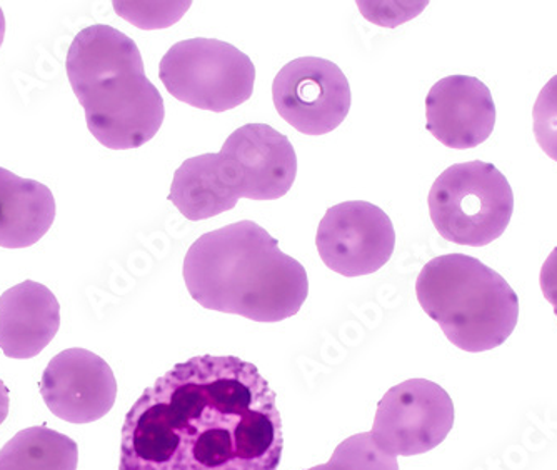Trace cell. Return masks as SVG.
Listing matches in <instances>:
<instances>
[{
	"instance_id": "6da1fadb",
	"label": "cell",
	"mask_w": 557,
	"mask_h": 470,
	"mask_svg": "<svg viewBox=\"0 0 557 470\" xmlns=\"http://www.w3.org/2000/svg\"><path fill=\"white\" fill-rule=\"evenodd\" d=\"M283 417L255 363L197 356L146 388L122 425L119 470H277Z\"/></svg>"
},
{
	"instance_id": "7a4b0ae2",
	"label": "cell",
	"mask_w": 557,
	"mask_h": 470,
	"mask_svg": "<svg viewBox=\"0 0 557 470\" xmlns=\"http://www.w3.org/2000/svg\"><path fill=\"white\" fill-rule=\"evenodd\" d=\"M196 302L255 322H281L309 296L308 272L261 225L240 221L200 235L184 259Z\"/></svg>"
},
{
	"instance_id": "3957f363",
	"label": "cell",
	"mask_w": 557,
	"mask_h": 470,
	"mask_svg": "<svg viewBox=\"0 0 557 470\" xmlns=\"http://www.w3.org/2000/svg\"><path fill=\"white\" fill-rule=\"evenodd\" d=\"M65 69L87 127L102 146L137 149L159 133L164 99L144 74L143 55L131 37L111 25L87 27L71 44Z\"/></svg>"
},
{
	"instance_id": "277c9868",
	"label": "cell",
	"mask_w": 557,
	"mask_h": 470,
	"mask_svg": "<svg viewBox=\"0 0 557 470\" xmlns=\"http://www.w3.org/2000/svg\"><path fill=\"white\" fill-rule=\"evenodd\" d=\"M416 294L447 341L466 352L503 346L518 324V294L503 275L466 253H446L428 262Z\"/></svg>"
},
{
	"instance_id": "5b68a950",
	"label": "cell",
	"mask_w": 557,
	"mask_h": 470,
	"mask_svg": "<svg viewBox=\"0 0 557 470\" xmlns=\"http://www.w3.org/2000/svg\"><path fill=\"white\" fill-rule=\"evenodd\" d=\"M429 214L441 237L459 246L484 247L511 222L515 194L499 169L472 161L450 165L429 193Z\"/></svg>"
},
{
	"instance_id": "8992f818",
	"label": "cell",
	"mask_w": 557,
	"mask_h": 470,
	"mask_svg": "<svg viewBox=\"0 0 557 470\" xmlns=\"http://www.w3.org/2000/svg\"><path fill=\"white\" fill-rule=\"evenodd\" d=\"M159 75L172 97L200 111H231L255 92L252 61L218 39L199 37L175 44L162 58Z\"/></svg>"
},
{
	"instance_id": "52a82bcc",
	"label": "cell",
	"mask_w": 557,
	"mask_h": 470,
	"mask_svg": "<svg viewBox=\"0 0 557 470\" xmlns=\"http://www.w3.org/2000/svg\"><path fill=\"white\" fill-rule=\"evenodd\" d=\"M453 425L449 394L436 382L411 379L386 392L379 403L371 434L384 453L411 457L436 449Z\"/></svg>"
},
{
	"instance_id": "ba28073f",
	"label": "cell",
	"mask_w": 557,
	"mask_h": 470,
	"mask_svg": "<svg viewBox=\"0 0 557 470\" xmlns=\"http://www.w3.org/2000/svg\"><path fill=\"white\" fill-rule=\"evenodd\" d=\"M278 115L306 136H324L350 111L349 81L334 62L300 58L284 65L272 84Z\"/></svg>"
},
{
	"instance_id": "9c48e42d",
	"label": "cell",
	"mask_w": 557,
	"mask_h": 470,
	"mask_svg": "<svg viewBox=\"0 0 557 470\" xmlns=\"http://www.w3.org/2000/svg\"><path fill=\"white\" fill-rule=\"evenodd\" d=\"M315 246L331 271L344 277H361L389 262L396 232L381 207L350 200L327 209L319 224Z\"/></svg>"
},
{
	"instance_id": "30bf717a",
	"label": "cell",
	"mask_w": 557,
	"mask_h": 470,
	"mask_svg": "<svg viewBox=\"0 0 557 470\" xmlns=\"http://www.w3.org/2000/svg\"><path fill=\"white\" fill-rule=\"evenodd\" d=\"M47 409L71 424H90L111 412L117 382L111 366L86 349H67L50 360L40 381Z\"/></svg>"
},
{
	"instance_id": "8fae6325",
	"label": "cell",
	"mask_w": 557,
	"mask_h": 470,
	"mask_svg": "<svg viewBox=\"0 0 557 470\" xmlns=\"http://www.w3.org/2000/svg\"><path fill=\"white\" fill-rule=\"evenodd\" d=\"M429 133L449 149H474L486 143L496 124L490 87L469 75L441 78L425 99Z\"/></svg>"
},
{
	"instance_id": "7c38bea8",
	"label": "cell",
	"mask_w": 557,
	"mask_h": 470,
	"mask_svg": "<svg viewBox=\"0 0 557 470\" xmlns=\"http://www.w3.org/2000/svg\"><path fill=\"white\" fill-rule=\"evenodd\" d=\"M222 150L234 157L243 172L246 199H281L296 181V150L271 125H243L227 137Z\"/></svg>"
},
{
	"instance_id": "4fadbf2b",
	"label": "cell",
	"mask_w": 557,
	"mask_h": 470,
	"mask_svg": "<svg viewBox=\"0 0 557 470\" xmlns=\"http://www.w3.org/2000/svg\"><path fill=\"white\" fill-rule=\"evenodd\" d=\"M61 327V306L52 290L25 281L0 297V349L11 359L39 356Z\"/></svg>"
},
{
	"instance_id": "5bb4252c",
	"label": "cell",
	"mask_w": 557,
	"mask_h": 470,
	"mask_svg": "<svg viewBox=\"0 0 557 470\" xmlns=\"http://www.w3.org/2000/svg\"><path fill=\"white\" fill-rule=\"evenodd\" d=\"M55 219L52 190L0 168V247L25 249L39 243Z\"/></svg>"
},
{
	"instance_id": "9a60e30c",
	"label": "cell",
	"mask_w": 557,
	"mask_h": 470,
	"mask_svg": "<svg viewBox=\"0 0 557 470\" xmlns=\"http://www.w3.org/2000/svg\"><path fill=\"white\" fill-rule=\"evenodd\" d=\"M79 449L46 425L24 429L0 450V470H77Z\"/></svg>"
},
{
	"instance_id": "2e32d148",
	"label": "cell",
	"mask_w": 557,
	"mask_h": 470,
	"mask_svg": "<svg viewBox=\"0 0 557 470\" xmlns=\"http://www.w3.org/2000/svg\"><path fill=\"white\" fill-rule=\"evenodd\" d=\"M306 470H399V463L375 444L371 432H364L341 442L327 463Z\"/></svg>"
},
{
	"instance_id": "e0dca14e",
	"label": "cell",
	"mask_w": 557,
	"mask_h": 470,
	"mask_svg": "<svg viewBox=\"0 0 557 470\" xmlns=\"http://www.w3.org/2000/svg\"><path fill=\"white\" fill-rule=\"evenodd\" d=\"M193 2H114V9L125 21L143 29L168 27L180 21Z\"/></svg>"
},
{
	"instance_id": "ac0fdd59",
	"label": "cell",
	"mask_w": 557,
	"mask_h": 470,
	"mask_svg": "<svg viewBox=\"0 0 557 470\" xmlns=\"http://www.w3.org/2000/svg\"><path fill=\"white\" fill-rule=\"evenodd\" d=\"M534 136L541 149L557 162V75L543 87L533 111Z\"/></svg>"
},
{
	"instance_id": "d6986e66",
	"label": "cell",
	"mask_w": 557,
	"mask_h": 470,
	"mask_svg": "<svg viewBox=\"0 0 557 470\" xmlns=\"http://www.w3.org/2000/svg\"><path fill=\"white\" fill-rule=\"evenodd\" d=\"M425 5L428 2H358L368 21L387 27L414 18Z\"/></svg>"
},
{
	"instance_id": "ffe728a7",
	"label": "cell",
	"mask_w": 557,
	"mask_h": 470,
	"mask_svg": "<svg viewBox=\"0 0 557 470\" xmlns=\"http://www.w3.org/2000/svg\"><path fill=\"white\" fill-rule=\"evenodd\" d=\"M540 284L544 297L554 307L557 318V247L549 253L541 269Z\"/></svg>"
},
{
	"instance_id": "44dd1931",
	"label": "cell",
	"mask_w": 557,
	"mask_h": 470,
	"mask_svg": "<svg viewBox=\"0 0 557 470\" xmlns=\"http://www.w3.org/2000/svg\"><path fill=\"white\" fill-rule=\"evenodd\" d=\"M9 404H11V400H9L8 387H5L4 382L0 381V424H2V422L5 421V417H8Z\"/></svg>"
},
{
	"instance_id": "7402d4cb",
	"label": "cell",
	"mask_w": 557,
	"mask_h": 470,
	"mask_svg": "<svg viewBox=\"0 0 557 470\" xmlns=\"http://www.w3.org/2000/svg\"><path fill=\"white\" fill-rule=\"evenodd\" d=\"M5 37V17L4 12L0 9V47H2V42H4Z\"/></svg>"
}]
</instances>
